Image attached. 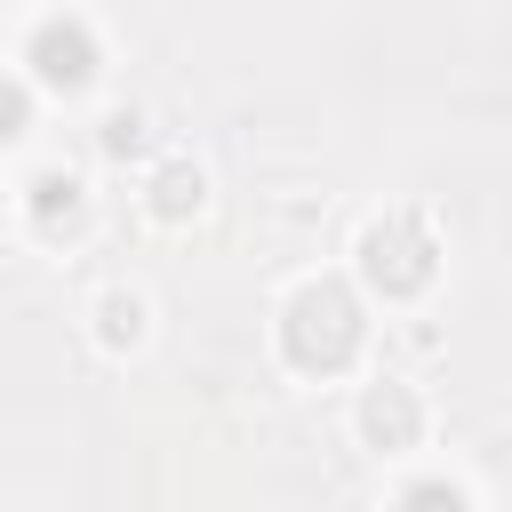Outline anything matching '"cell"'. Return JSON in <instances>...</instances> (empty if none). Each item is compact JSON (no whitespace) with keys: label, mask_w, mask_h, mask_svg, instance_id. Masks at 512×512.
I'll use <instances>...</instances> for the list:
<instances>
[{"label":"cell","mask_w":512,"mask_h":512,"mask_svg":"<svg viewBox=\"0 0 512 512\" xmlns=\"http://www.w3.org/2000/svg\"><path fill=\"white\" fill-rule=\"evenodd\" d=\"M360 344H368V320H360V296L344 280H304L280 304V352H288V368L336 376V368H352Z\"/></svg>","instance_id":"1"},{"label":"cell","mask_w":512,"mask_h":512,"mask_svg":"<svg viewBox=\"0 0 512 512\" xmlns=\"http://www.w3.org/2000/svg\"><path fill=\"white\" fill-rule=\"evenodd\" d=\"M352 264H360V280H368L376 296H416V288H432V272H440V232H432L424 208H384V216L360 232Z\"/></svg>","instance_id":"2"},{"label":"cell","mask_w":512,"mask_h":512,"mask_svg":"<svg viewBox=\"0 0 512 512\" xmlns=\"http://www.w3.org/2000/svg\"><path fill=\"white\" fill-rule=\"evenodd\" d=\"M24 64H32V88L80 96V88L96 80V64H104V48H96V24H88L80 8H64V16H40V24H32V40H24Z\"/></svg>","instance_id":"3"},{"label":"cell","mask_w":512,"mask_h":512,"mask_svg":"<svg viewBox=\"0 0 512 512\" xmlns=\"http://www.w3.org/2000/svg\"><path fill=\"white\" fill-rule=\"evenodd\" d=\"M352 432H360V448H376V456H408V448H424V392H416V384H392V376L360 384V400H352Z\"/></svg>","instance_id":"4"},{"label":"cell","mask_w":512,"mask_h":512,"mask_svg":"<svg viewBox=\"0 0 512 512\" xmlns=\"http://www.w3.org/2000/svg\"><path fill=\"white\" fill-rule=\"evenodd\" d=\"M144 208H152L160 224H192V216L208 208V168L184 160V152L152 160V176H144Z\"/></svg>","instance_id":"5"},{"label":"cell","mask_w":512,"mask_h":512,"mask_svg":"<svg viewBox=\"0 0 512 512\" xmlns=\"http://www.w3.org/2000/svg\"><path fill=\"white\" fill-rule=\"evenodd\" d=\"M88 336H96V352H136L144 336H152V304L128 288V280H112V288H96V304H88Z\"/></svg>","instance_id":"6"},{"label":"cell","mask_w":512,"mask_h":512,"mask_svg":"<svg viewBox=\"0 0 512 512\" xmlns=\"http://www.w3.org/2000/svg\"><path fill=\"white\" fill-rule=\"evenodd\" d=\"M80 200H88V184H80L72 168H56V160L24 176V208H32V224H40V232L72 224V216H80Z\"/></svg>","instance_id":"7"},{"label":"cell","mask_w":512,"mask_h":512,"mask_svg":"<svg viewBox=\"0 0 512 512\" xmlns=\"http://www.w3.org/2000/svg\"><path fill=\"white\" fill-rule=\"evenodd\" d=\"M96 152H104V160H144V152H152V120H144V104H112V112L96 120Z\"/></svg>","instance_id":"8"},{"label":"cell","mask_w":512,"mask_h":512,"mask_svg":"<svg viewBox=\"0 0 512 512\" xmlns=\"http://www.w3.org/2000/svg\"><path fill=\"white\" fill-rule=\"evenodd\" d=\"M392 512H472V496H464L448 472H416V480L392 496Z\"/></svg>","instance_id":"9"},{"label":"cell","mask_w":512,"mask_h":512,"mask_svg":"<svg viewBox=\"0 0 512 512\" xmlns=\"http://www.w3.org/2000/svg\"><path fill=\"white\" fill-rule=\"evenodd\" d=\"M24 128H32V80L0 72V144H16Z\"/></svg>","instance_id":"10"},{"label":"cell","mask_w":512,"mask_h":512,"mask_svg":"<svg viewBox=\"0 0 512 512\" xmlns=\"http://www.w3.org/2000/svg\"><path fill=\"white\" fill-rule=\"evenodd\" d=\"M0 216H8V200H0Z\"/></svg>","instance_id":"11"}]
</instances>
